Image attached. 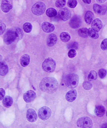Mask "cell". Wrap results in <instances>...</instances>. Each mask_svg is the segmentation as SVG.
I'll list each match as a JSON object with an SVG mask.
<instances>
[{
  "mask_svg": "<svg viewBox=\"0 0 107 128\" xmlns=\"http://www.w3.org/2000/svg\"><path fill=\"white\" fill-rule=\"evenodd\" d=\"M58 85V82L56 79L47 77L42 80L40 83L39 87L42 91L51 94L56 91Z\"/></svg>",
  "mask_w": 107,
  "mask_h": 128,
  "instance_id": "1",
  "label": "cell"
},
{
  "mask_svg": "<svg viewBox=\"0 0 107 128\" xmlns=\"http://www.w3.org/2000/svg\"><path fill=\"white\" fill-rule=\"evenodd\" d=\"M24 33L20 28L14 27L8 29L4 35V41L7 45L11 44L16 40H21L23 38Z\"/></svg>",
  "mask_w": 107,
  "mask_h": 128,
  "instance_id": "2",
  "label": "cell"
},
{
  "mask_svg": "<svg viewBox=\"0 0 107 128\" xmlns=\"http://www.w3.org/2000/svg\"><path fill=\"white\" fill-rule=\"evenodd\" d=\"M79 82V76L75 73L69 74L66 76L65 78V84L67 87L70 89L77 87Z\"/></svg>",
  "mask_w": 107,
  "mask_h": 128,
  "instance_id": "3",
  "label": "cell"
},
{
  "mask_svg": "<svg viewBox=\"0 0 107 128\" xmlns=\"http://www.w3.org/2000/svg\"><path fill=\"white\" fill-rule=\"evenodd\" d=\"M56 66V62L50 57L46 59L42 64V68L44 70L49 73L53 72L55 70Z\"/></svg>",
  "mask_w": 107,
  "mask_h": 128,
  "instance_id": "4",
  "label": "cell"
},
{
  "mask_svg": "<svg viewBox=\"0 0 107 128\" xmlns=\"http://www.w3.org/2000/svg\"><path fill=\"white\" fill-rule=\"evenodd\" d=\"M46 9L45 4L42 2H38L34 4L32 8V11L35 16H39L44 13Z\"/></svg>",
  "mask_w": 107,
  "mask_h": 128,
  "instance_id": "5",
  "label": "cell"
},
{
  "mask_svg": "<svg viewBox=\"0 0 107 128\" xmlns=\"http://www.w3.org/2000/svg\"><path fill=\"white\" fill-rule=\"evenodd\" d=\"M92 125L93 123L91 119L87 117H82L77 121V126L80 128H91Z\"/></svg>",
  "mask_w": 107,
  "mask_h": 128,
  "instance_id": "6",
  "label": "cell"
},
{
  "mask_svg": "<svg viewBox=\"0 0 107 128\" xmlns=\"http://www.w3.org/2000/svg\"><path fill=\"white\" fill-rule=\"evenodd\" d=\"M51 114V111L49 108L44 106L40 108L38 111L39 118L42 120H47L49 118Z\"/></svg>",
  "mask_w": 107,
  "mask_h": 128,
  "instance_id": "7",
  "label": "cell"
},
{
  "mask_svg": "<svg viewBox=\"0 0 107 128\" xmlns=\"http://www.w3.org/2000/svg\"><path fill=\"white\" fill-rule=\"evenodd\" d=\"M82 20L81 18L79 16H75L70 20L69 24L70 26L73 28L76 29L81 26Z\"/></svg>",
  "mask_w": 107,
  "mask_h": 128,
  "instance_id": "8",
  "label": "cell"
},
{
  "mask_svg": "<svg viewBox=\"0 0 107 128\" xmlns=\"http://www.w3.org/2000/svg\"><path fill=\"white\" fill-rule=\"evenodd\" d=\"M59 16L62 20L66 21L70 18L71 13L69 9L66 8H64L59 10Z\"/></svg>",
  "mask_w": 107,
  "mask_h": 128,
  "instance_id": "9",
  "label": "cell"
},
{
  "mask_svg": "<svg viewBox=\"0 0 107 128\" xmlns=\"http://www.w3.org/2000/svg\"><path fill=\"white\" fill-rule=\"evenodd\" d=\"M36 97V93L32 90H29L26 92L23 95V99L27 103L32 102Z\"/></svg>",
  "mask_w": 107,
  "mask_h": 128,
  "instance_id": "10",
  "label": "cell"
},
{
  "mask_svg": "<svg viewBox=\"0 0 107 128\" xmlns=\"http://www.w3.org/2000/svg\"><path fill=\"white\" fill-rule=\"evenodd\" d=\"M27 118L28 121L30 122H34L37 121L38 116L35 110L33 108H29L27 113Z\"/></svg>",
  "mask_w": 107,
  "mask_h": 128,
  "instance_id": "11",
  "label": "cell"
},
{
  "mask_svg": "<svg viewBox=\"0 0 107 128\" xmlns=\"http://www.w3.org/2000/svg\"><path fill=\"white\" fill-rule=\"evenodd\" d=\"M77 96V92L76 90L72 89L68 92L65 96L66 100L69 102H72L75 100Z\"/></svg>",
  "mask_w": 107,
  "mask_h": 128,
  "instance_id": "12",
  "label": "cell"
},
{
  "mask_svg": "<svg viewBox=\"0 0 107 128\" xmlns=\"http://www.w3.org/2000/svg\"><path fill=\"white\" fill-rule=\"evenodd\" d=\"M103 24L102 21L99 18H96L92 23V28L96 32H98L102 28Z\"/></svg>",
  "mask_w": 107,
  "mask_h": 128,
  "instance_id": "13",
  "label": "cell"
},
{
  "mask_svg": "<svg viewBox=\"0 0 107 128\" xmlns=\"http://www.w3.org/2000/svg\"><path fill=\"white\" fill-rule=\"evenodd\" d=\"M13 6L8 0H2L1 5V9L3 12L7 13L12 8Z\"/></svg>",
  "mask_w": 107,
  "mask_h": 128,
  "instance_id": "14",
  "label": "cell"
},
{
  "mask_svg": "<svg viewBox=\"0 0 107 128\" xmlns=\"http://www.w3.org/2000/svg\"><path fill=\"white\" fill-rule=\"evenodd\" d=\"M42 30L44 32L47 33L51 32L55 30L54 26L49 22H44L42 25Z\"/></svg>",
  "mask_w": 107,
  "mask_h": 128,
  "instance_id": "15",
  "label": "cell"
},
{
  "mask_svg": "<svg viewBox=\"0 0 107 128\" xmlns=\"http://www.w3.org/2000/svg\"><path fill=\"white\" fill-rule=\"evenodd\" d=\"M93 9L96 14L100 15H105L106 13V10L102 6L97 4L93 5Z\"/></svg>",
  "mask_w": 107,
  "mask_h": 128,
  "instance_id": "16",
  "label": "cell"
},
{
  "mask_svg": "<svg viewBox=\"0 0 107 128\" xmlns=\"http://www.w3.org/2000/svg\"><path fill=\"white\" fill-rule=\"evenodd\" d=\"M30 56L27 54H25L22 56L20 60L21 66L23 67H26L29 64L30 62Z\"/></svg>",
  "mask_w": 107,
  "mask_h": 128,
  "instance_id": "17",
  "label": "cell"
},
{
  "mask_svg": "<svg viewBox=\"0 0 107 128\" xmlns=\"http://www.w3.org/2000/svg\"><path fill=\"white\" fill-rule=\"evenodd\" d=\"M57 40V37L55 34H50L47 39V45L49 47H53L56 44Z\"/></svg>",
  "mask_w": 107,
  "mask_h": 128,
  "instance_id": "18",
  "label": "cell"
},
{
  "mask_svg": "<svg viewBox=\"0 0 107 128\" xmlns=\"http://www.w3.org/2000/svg\"><path fill=\"white\" fill-rule=\"evenodd\" d=\"M9 68L7 64L4 61L0 62V75L2 76L6 75L8 72Z\"/></svg>",
  "mask_w": 107,
  "mask_h": 128,
  "instance_id": "19",
  "label": "cell"
},
{
  "mask_svg": "<svg viewBox=\"0 0 107 128\" xmlns=\"http://www.w3.org/2000/svg\"><path fill=\"white\" fill-rule=\"evenodd\" d=\"M106 112L105 108L101 105H98L95 108V112L97 116L98 117H102Z\"/></svg>",
  "mask_w": 107,
  "mask_h": 128,
  "instance_id": "20",
  "label": "cell"
},
{
  "mask_svg": "<svg viewBox=\"0 0 107 128\" xmlns=\"http://www.w3.org/2000/svg\"><path fill=\"white\" fill-rule=\"evenodd\" d=\"M13 99L11 97L6 96L4 98L3 100V106L6 108H10L13 104Z\"/></svg>",
  "mask_w": 107,
  "mask_h": 128,
  "instance_id": "21",
  "label": "cell"
},
{
  "mask_svg": "<svg viewBox=\"0 0 107 128\" xmlns=\"http://www.w3.org/2000/svg\"><path fill=\"white\" fill-rule=\"evenodd\" d=\"M94 18V14L92 12L88 11L86 12L84 16V20L87 24H90Z\"/></svg>",
  "mask_w": 107,
  "mask_h": 128,
  "instance_id": "22",
  "label": "cell"
},
{
  "mask_svg": "<svg viewBox=\"0 0 107 128\" xmlns=\"http://www.w3.org/2000/svg\"><path fill=\"white\" fill-rule=\"evenodd\" d=\"M87 34H88V36L92 39H97L99 37V34L98 32H96L90 28L88 29Z\"/></svg>",
  "mask_w": 107,
  "mask_h": 128,
  "instance_id": "23",
  "label": "cell"
},
{
  "mask_svg": "<svg viewBox=\"0 0 107 128\" xmlns=\"http://www.w3.org/2000/svg\"><path fill=\"white\" fill-rule=\"evenodd\" d=\"M60 38L61 40L64 42H69L71 38L70 34L67 32H63L60 34Z\"/></svg>",
  "mask_w": 107,
  "mask_h": 128,
  "instance_id": "24",
  "label": "cell"
},
{
  "mask_svg": "<svg viewBox=\"0 0 107 128\" xmlns=\"http://www.w3.org/2000/svg\"><path fill=\"white\" fill-rule=\"evenodd\" d=\"M46 13L47 16L50 18L55 16L57 14V12L56 9L52 8L47 9L46 11Z\"/></svg>",
  "mask_w": 107,
  "mask_h": 128,
  "instance_id": "25",
  "label": "cell"
},
{
  "mask_svg": "<svg viewBox=\"0 0 107 128\" xmlns=\"http://www.w3.org/2000/svg\"><path fill=\"white\" fill-rule=\"evenodd\" d=\"M87 31H88V29L86 28H82L78 30V34L79 36L81 38H87L88 36Z\"/></svg>",
  "mask_w": 107,
  "mask_h": 128,
  "instance_id": "26",
  "label": "cell"
},
{
  "mask_svg": "<svg viewBox=\"0 0 107 128\" xmlns=\"http://www.w3.org/2000/svg\"><path fill=\"white\" fill-rule=\"evenodd\" d=\"M23 29L26 32L29 33L32 32V25L30 22H26L23 24Z\"/></svg>",
  "mask_w": 107,
  "mask_h": 128,
  "instance_id": "27",
  "label": "cell"
},
{
  "mask_svg": "<svg viewBox=\"0 0 107 128\" xmlns=\"http://www.w3.org/2000/svg\"><path fill=\"white\" fill-rule=\"evenodd\" d=\"M97 73L95 70H91L90 72L88 75V80L89 81L94 80L97 78Z\"/></svg>",
  "mask_w": 107,
  "mask_h": 128,
  "instance_id": "28",
  "label": "cell"
},
{
  "mask_svg": "<svg viewBox=\"0 0 107 128\" xmlns=\"http://www.w3.org/2000/svg\"><path fill=\"white\" fill-rule=\"evenodd\" d=\"M66 2V0H57L55 2V6L58 8H63L65 6Z\"/></svg>",
  "mask_w": 107,
  "mask_h": 128,
  "instance_id": "29",
  "label": "cell"
},
{
  "mask_svg": "<svg viewBox=\"0 0 107 128\" xmlns=\"http://www.w3.org/2000/svg\"><path fill=\"white\" fill-rule=\"evenodd\" d=\"M82 86L85 90H90L92 88V84L89 82L85 81L82 84Z\"/></svg>",
  "mask_w": 107,
  "mask_h": 128,
  "instance_id": "30",
  "label": "cell"
},
{
  "mask_svg": "<svg viewBox=\"0 0 107 128\" xmlns=\"http://www.w3.org/2000/svg\"><path fill=\"white\" fill-rule=\"evenodd\" d=\"M77 4V2L76 0H69L68 2V6L71 8H75Z\"/></svg>",
  "mask_w": 107,
  "mask_h": 128,
  "instance_id": "31",
  "label": "cell"
},
{
  "mask_svg": "<svg viewBox=\"0 0 107 128\" xmlns=\"http://www.w3.org/2000/svg\"><path fill=\"white\" fill-rule=\"evenodd\" d=\"M78 43L76 42H73L69 44H68V48L69 49L77 50L78 49Z\"/></svg>",
  "mask_w": 107,
  "mask_h": 128,
  "instance_id": "32",
  "label": "cell"
},
{
  "mask_svg": "<svg viewBox=\"0 0 107 128\" xmlns=\"http://www.w3.org/2000/svg\"><path fill=\"white\" fill-rule=\"evenodd\" d=\"M76 54H77V53L75 50L73 49L70 50L68 53V57L70 58H74L76 56Z\"/></svg>",
  "mask_w": 107,
  "mask_h": 128,
  "instance_id": "33",
  "label": "cell"
},
{
  "mask_svg": "<svg viewBox=\"0 0 107 128\" xmlns=\"http://www.w3.org/2000/svg\"><path fill=\"white\" fill-rule=\"evenodd\" d=\"M106 74V70L105 69H101L98 71V76H99V77L101 79L105 78Z\"/></svg>",
  "mask_w": 107,
  "mask_h": 128,
  "instance_id": "34",
  "label": "cell"
},
{
  "mask_svg": "<svg viewBox=\"0 0 107 128\" xmlns=\"http://www.w3.org/2000/svg\"><path fill=\"white\" fill-rule=\"evenodd\" d=\"M6 28V26L5 23L0 22V35H2L5 33Z\"/></svg>",
  "mask_w": 107,
  "mask_h": 128,
  "instance_id": "35",
  "label": "cell"
},
{
  "mask_svg": "<svg viewBox=\"0 0 107 128\" xmlns=\"http://www.w3.org/2000/svg\"><path fill=\"white\" fill-rule=\"evenodd\" d=\"M107 39L103 40L101 44V48L103 50H106L107 49Z\"/></svg>",
  "mask_w": 107,
  "mask_h": 128,
  "instance_id": "36",
  "label": "cell"
},
{
  "mask_svg": "<svg viewBox=\"0 0 107 128\" xmlns=\"http://www.w3.org/2000/svg\"><path fill=\"white\" fill-rule=\"evenodd\" d=\"M5 90L3 88H0V101L3 99L5 96Z\"/></svg>",
  "mask_w": 107,
  "mask_h": 128,
  "instance_id": "37",
  "label": "cell"
},
{
  "mask_svg": "<svg viewBox=\"0 0 107 128\" xmlns=\"http://www.w3.org/2000/svg\"><path fill=\"white\" fill-rule=\"evenodd\" d=\"M82 1L87 4H90L91 2V0H82Z\"/></svg>",
  "mask_w": 107,
  "mask_h": 128,
  "instance_id": "38",
  "label": "cell"
},
{
  "mask_svg": "<svg viewBox=\"0 0 107 128\" xmlns=\"http://www.w3.org/2000/svg\"><path fill=\"white\" fill-rule=\"evenodd\" d=\"M106 0H96V1L98 3H102L105 2Z\"/></svg>",
  "mask_w": 107,
  "mask_h": 128,
  "instance_id": "39",
  "label": "cell"
},
{
  "mask_svg": "<svg viewBox=\"0 0 107 128\" xmlns=\"http://www.w3.org/2000/svg\"><path fill=\"white\" fill-rule=\"evenodd\" d=\"M2 56L1 55V54H0V62H1L2 60Z\"/></svg>",
  "mask_w": 107,
  "mask_h": 128,
  "instance_id": "40",
  "label": "cell"
}]
</instances>
